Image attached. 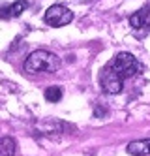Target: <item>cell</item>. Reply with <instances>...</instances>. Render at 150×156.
Here are the masks:
<instances>
[{"mask_svg":"<svg viewBox=\"0 0 150 156\" xmlns=\"http://www.w3.org/2000/svg\"><path fill=\"white\" fill-rule=\"evenodd\" d=\"M60 68V58L51 51H34L25 60V70L28 73H53Z\"/></svg>","mask_w":150,"mask_h":156,"instance_id":"6da1fadb","label":"cell"},{"mask_svg":"<svg viewBox=\"0 0 150 156\" xmlns=\"http://www.w3.org/2000/svg\"><path fill=\"white\" fill-rule=\"evenodd\" d=\"M109 66L122 77V79L133 77V75H137V73L143 70L141 62L137 60L131 53H118L117 57H114V58L109 62Z\"/></svg>","mask_w":150,"mask_h":156,"instance_id":"7a4b0ae2","label":"cell"},{"mask_svg":"<svg viewBox=\"0 0 150 156\" xmlns=\"http://www.w3.org/2000/svg\"><path fill=\"white\" fill-rule=\"evenodd\" d=\"M73 21V12L62 4H54L45 12V23L49 27H66Z\"/></svg>","mask_w":150,"mask_h":156,"instance_id":"3957f363","label":"cell"},{"mask_svg":"<svg viewBox=\"0 0 150 156\" xmlns=\"http://www.w3.org/2000/svg\"><path fill=\"white\" fill-rule=\"evenodd\" d=\"M122 81H124V79L111 68L109 64L103 68V72H101V75H99V85H101V88H103L107 94H118V92L122 90V87H124Z\"/></svg>","mask_w":150,"mask_h":156,"instance_id":"277c9868","label":"cell"},{"mask_svg":"<svg viewBox=\"0 0 150 156\" xmlns=\"http://www.w3.org/2000/svg\"><path fill=\"white\" fill-rule=\"evenodd\" d=\"M130 25L133 28H150V6H143L141 9L130 17Z\"/></svg>","mask_w":150,"mask_h":156,"instance_id":"5b68a950","label":"cell"},{"mask_svg":"<svg viewBox=\"0 0 150 156\" xmlns=\"http://www.w3.org/2000/svg\"><path fill=\"white\" fill-rule=\"evenodd\" d=\"M126 151H128L130 154H133V156H145V154H150V139L131 141Z\"/></svg>","mask_w":150,"mask_h":156,"instance_id":"8992f818","label":"cell"},{"mask_svg":"<svg viewBox=\"0 0 150 156\" xmlns=\"http://www.w3.org/2000/svg\"><path fill=\"white\" fill-rule=\"evenodd\" d=\"M0 156H15V141L11 137H2V143H0Z\"/></svg>","mask_w":150,"mask_h":156,"instance_id":"52a82bcc","label":"cell"},{"mask_svg":"<svg viewBox=\"0 0 150 156\" xmlns=\"http://www.w3.org/2000/svg\"><path fill=\"white\" fill-rule=\"evenodd\" d=\"M25 8H26V0H17V2H13L9 6V12L4 9V17H17L25 12Z\"/></svg>","mask_w":150,"mask_h":156,"instance_id":"ba28073f","label":"cell"},{"mask_svg":"<svg viewBox=\"0 0 150 156\" xmlns=\"http://www.w3.org/2000/svg\"><path fill=\"white\" fill-rule=\"evenodd\" d=\"M45 98L49 100V102H58L62 98V88L58 87H49L47 90H45Z\"/></svg>","mask_w":150,"mask_h":156,"instance_id":"9c48e42d","label":"cell"}]
</instances>
